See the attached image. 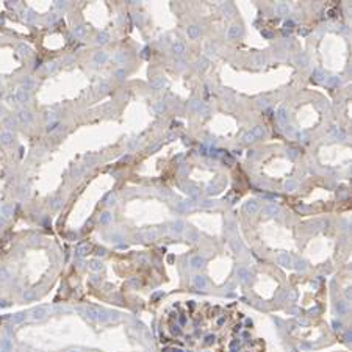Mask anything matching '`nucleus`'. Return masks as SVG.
Returning a JSON list of instances; mask_svg holds the SVG:
<instances>
[{
  "mask_svg": "<svg viewBox=\"0 0 352 352\" xmlns=\"http://www.w3.org/2000/svg\"><path fill=\"white\" fill-rule=\"evenodd\" d=\"M265 135V128L261 127V125H257V127H254L250 131H247V133L243 136V142H252V141H255V139H258V138H261V136Z\"/></svg>",
  "mask_w": 352,
  "mask_h": 352,
  "instance_id": "f257e3e1",
  "label": "nucleus"
},
{
  "mask_svg": "<svg viewBox=\"0 0 352 352\" xmlns=\"http://www.w3.org/2000/svg\"><path fill=\"white\" fill-rule=\"evenodd\" d=\"M49 307H38V308H35L31 311V319H42V318H46L49 315Z\"/></svg>",
  "mask_w": 352,
  "mask_h": 352,
  "instance_id": "f03ea898",
  "label": "nucleus"
},
{
  "mask_svg": "<svg viewBox=\"0 0 352 352\" xmlns=\"http://www.w3.org/2000/svg\"><path fill=\"white\" fill-rule=\"evenodd\" d=\"M244 210L249 213V214H255L258 210H260V203H258V200L252 199V200H247L244 203Z\"/></svg>",
  "mask_w": 352,
  "mask_h": 352,
  "instance_id": "7ed1b4c3",
  "label": "nucleus"
},
{
  "mask_svg": "<svg viewBox=\"0 0 352 352\" xmlns=\"http://www.w3.org/2000/svg\"><path fill=\"white\" fill-rule=\"evenodd\" d=\"M274 11H276V14H277V16H287V14H290L291 8H290V5H288V3H285V2H279V3H276V8H274Z\"/></svg>",
  "mask_w": 352,
  "mask_h": 352,
  "instance_id": "20e7f679",
  "label": "nucleus"
},
{
  "mask_svg": "<svg viewBox=\"0 0 352 352\" xmlns=\"http://www.w3.org/2000/svg\"><path fill=\"white\" fill-rule=\"evenodd\" d=\"M16 100L17 102H20V103H27V102H30V92L28 91H25L24 88H19L17 91H16Z\"/></svg>",
  "mask_w": 352,
  "mask_h": 352,
  "instance_id": "39448f33",
  "label": "nucleus"
},
{
  "mask_svg": "<svg viewBox=\"0 0 352 352\" xmlns=\"http://www.w3.org/2000/svg\"><path fill=\"white\" fill-rule=\"evenodd\" d=\"M241 35H243V28H241L238 24H233L229 28V33H227V36L230 38V39H236V38H240Z\"/></svg>",
  "mask_w": 352,
  "mask_h": 352,
  "instance_id": "423d86ee",
  "label": "nucleus"
},
{
  "mask_svg": "<svg viewBox=\"0 0 352 352\" xmlns=\"http://www.w3.org/2000/svg\"><path fill=\"white\" fill-rule=\"evenodd\" d=\"M17 119L20 120V122H24V124H30L33 120V114L28 111V110H20L19 114H17Z\"/></svg>",
  "mask_w": 352,
  "mask_h": 352,
  "instance_id": "0eeeda50",
  "label": "nucleus"
},
{
  "mask_svg": "<svg viewBox=\"0 0 352 352\" xmlns=\"http://www.w3.org/2000/svg\"><path fill=\"white\" fill-rule=\"evenodd\" d=\"M186 35H188L189 39H196V38H199V35H200V27H199V25H191V27H188Z\"/></svg>",
  "mask_w": 352,
  "mask_h": 352,
  "instance_id": "6e6552de",
  "label": "nucleus"
},
{
  "mask_svg": "<svg viewBox=\"0 0 352 352\" xmlns=\"http://www.w3.org/2000/svg\"><path fill=\"white\" fill-rule=\"evenodd\" d=\"M172 52H174L175 57H181V55L185 53V44L175 41V42L172 44Z\"/></svg>",
  "mask_w": 352,
  "mask_h": 352,
  "instance_id": "1a4fd4ad",
  "label": "nucleus"
},
{
  "mask_svg": "<svg viewBox=\"0 0 352 352\" xmlns=\"http://www.w3.org/2000/svg\"><path fill=\"white\" fill-rule=\"evenodd\" d=\"M203 263H205V260H203L200 255H196V257H192V258H191L189 265H191L192 269H199V268L203 266Z\"/></svg>",
  "mask_w": 352,
  "mask_h": 352,
  "instance_id": "9d476101",
  "label": "nucleus"
},
{
  "mask_svg": "<svg viewBox=\"0 0 352 352\" xmlns=\"http://www.w3.org/2000/svg\"><path fill=\"white\" fill-rule=\"evenodd\" d=\"M11 141H13V133L11 131H8V130L0 131V142L2 144H9Z\"/></svg>",
  "mask_w": 352,
  "mask_h": 352,
  "instance_id": "9b49d317",
  "label": "nucleus"
},
{
  "mask_svg": "<svg viewBox=\"0 0 352 352\" xmlns=\"http://www.w3.org/2000/svg\"><path fill=\"white\" fill-rule=\"evenodd\" d=\"M107 60H108V55H107V52H97L96 55H94V57H92V61H94V63H97V64H103V63H105L107 61Z\"/></svg>",
  "mask_w": 352,
  "mask_h": 352,
  "instance_id": "f8f14e48",
  "label": "nucleus"
},
{
  "mask_svg": "<svg viewBox=\"0 0 352 352\" xmlns=\"http://www.w3.org/2000/svg\"><path fill=\"white\" fill-rule=\"evenodd\" d=\"M157 235H158L157 230H144V232L139 233V236H141V238H144V240H155Z\"/></svg>",
  "mask_w": 352,
  "mask_h": 352,
  "instance_id": "ddd939ff",
  "label": "nucleus"
},
{
  "mask_svg": "<svg viewBox=\"0 0 352 352\" xmlns=\"http://www.w3.org/2000/svg\"><path fill=\"white\" fill-rule=\"evenodd\" d=\"M279 263L282 266H285V268H290L291 266V257L288 255V254H282L279 257Z\"/></svg>",
  "mask_w": 352,
  "mask_h": 352,
  "instance_id": "4468645a",
  "label": "nucleus"
},
{
  "mask_svg": "<svg viewBox=\"0 0 352 352\" xmlns=\"http://www.w3.org/2000/svg\"><path fill=\"white\" fill-rule=\"evenodd\" d=\"M277 119L280 120V122H287V119H288V111H287V108L285 107H282V108H279V111H277Z\"/></svg>",
  "mask_w": 352,
  "mask_h": 352,
  "instance_id": "2eb2a0df",
  "label": "nucleus"
},
{
  "mask_svg": "<svg viewBox=\"0 0 352 352\" xmlns=\"http://www.w3.org/2000/svg\"><path fill=\"white\" fill-rule=\"evenodd\" d=\"M108 41H110V35L107 31H102V33H99V35H97V39H96L97 44H107Z\"/></svg>",
  "mask_w": 352,
  "mask_h": 352,
  "instance_id": "dca6fc26",
  "label": "nucleus"
},
{
  "mask_svg": "<svg viewBox=\"0 0 352 352\" xmlns=\"http://www.w3.org/2000/svg\"><path fill=\"white\" fill-rule=\"evenodd\" d=\"M74 35H75L77 38H83V36L86 35V27H85V25H77V27H74Z\"/></svg>",
  "mask_w": 352,
  "mask_h": 352,
  "instance_id": "f3484780",
  "label": "nucleus"
},
{
  "mask_svg": "<svg viewBox=\"0 0 352 352\" xmlns=\"http://www.w3.org/2000/svg\"><path fill=\"white\" fill-rule=\"evenodd\" d=\"M13 210H14L13 205H3L2 208H0V213H2L5 218H9L11 214H13Z\"/></svg>",
  "mask_w": 352,
  "mask_h": 352,
  "instance_id": "a211bd4d",
  "label": "nucleus"
},
{
  "mask_svg": "<svg viewBox=\"0 0 352 352\" xmlns=\"http://www.w3.org/2000/svg\"><path fill=\"white\" fill-rule=\"evenodd\" d=\"M194 285L197 288H205L207 287V280H205V277H202V276H196V279H194Z\"/></svg>",
  "mask_w": 352,
  "mask_h": 352,
  "instance_id": "6ab92c4d",
  "label": "nucleus"
},
{
  "mask_svg": "<svg viewBox=\"0 0 352 352\" xmlns=\"http://www.w3.org/2000/svg\"><path fill=\"white\" fill-rule=\"evenodd\" d=\"M25 318H27L25 313H17V315H13V316H11V322H13V324H20L22 321L25 319Z\"/></svg>",
  "mask_w": 352,
  "mask_h": 352,
  "instance_id": "aec40b11",
  "label": "nucleus"
},
{
  "mask_svg": "<svg viewBox=\"0 0 352 352\" xmlns=\"http://www.w3.org/2000/svg\"><path fill=\"white\" fill-rule=\"evenodd\" d=\"M265 211L268 216H274V214H277L279 213V207H276V205H268V207H265Z\"/></svg>",
  "mask_w": 352,
  "mask_h": 352,
  "instance_id": "412c9836",
  "label": "nucleus"
},
{
  "mask_svg": "<svg viewBox=\"0 0 352 352\" xmlns=\"http://www.w3.org/2000/svg\"><path fill=\"white\" fill-rule=\"evenodd\" d=\"M285 188H287V191H294V189H298V181L293 180V179L287 180V183H285Z\"/></svg>",
  "mask_w": 352,
  "mask_h": 352,
  "instance_id": "4be33fe9",
  "label": "nucleus"
},
{
  "mask_svg": "<svg viewBox=\"0 0 352 352\" xmlns=\"http://www.w3.org/2000/svg\"><path fill=\"white\" fill-rule=\"evenodd\" d=\"M60 125H61V124H60V122H58V120H52V122H50V124H47V127H46V130L49 131V133H52V131H55V130H57V128L60 127Z\"/></svg>",
  "mask_w": 352,
  "mask_h": 352,
  "instance_id": "5701e85b",
  "label": "nucleus"
},
{
  "mask_svg": "<svg viewBox=\"0 0 352 352\" xmlns=\"http://www.w3.org/2000/svg\"><path fill=\"white\" fill-rule=\"evenodd\" d=\"M186 236H188L191 241H197V240H199V233H197L196 230H192V229H189L188 232H186Z\"/></svg>",
  "mask_w": 352,
  "mask_h": 352,
  "instance_id": "b1692460",
  "label": "nucleus"
},
{
  "mask_svg": "<svg viewBox=\"0 0 352 352\" xmlns=\"http://www.w3.org/2000/svg\"><path fill=\"white\" fill-rule=\"evenodd\" d=\"M238 277L243 280V282H246L247 280V277H249V272H247V269H244V268H240L238 269Z\"/></svg>",
  "mask_w": 352,
  "mask_h": 352,
  "instance_id": "393cba45",
  "label": "nucleus"
},
{
  "mask_svg": "<svg viewBox=\"0 0 352 352\" xmlns=\"http://www.w3.org/2000/svg\"><path fill=\"white\" fill-rule=\"evenodd\" d=\"M89 268L92 269V271H100V269H102V263L99 260H92L89 263Z\"/></svg>",
  "mask_w": 352,
  "mask_h": 352,
  "instance_id": "a878e982",
  "label": "nucleus"
},
{
  "mask_svg": "<svg viewBox=\"0 0 352 352\" xmlns=\"http://www.w3.org/2000/svg\"><path fill=\"white\" fill-rule=\"evenodd\" d=\"M110 221H111V213L110 211H105L100 216V224H108Z\"/></svg>",
  "mask_w": 352,
  "mask_h": 352,
  "instance_id": "bb28decb",
  "label": "nucleus"
},
{
  "mask_svg": "<svg viewBox=\"0 0 352 352\" xmlns=\"http://www.w3.org/2000/svg\"><path fill=\"white\" fill-rule=\"evenodd\" d=\"M125 58H127L125 52H118L116 55H114V61H118V63H124Z\"/></svg>",
  "mask_w": 352,
  "mask_h": 352,
  "instance_id": "cd10ccee",
  "label": "nucleus"
},
{
  "mask_svg": "<svg viewBox=\"0 0 352 352\" xmlns=\"http://www.w3.org/2000/svg\"><path fill=\"white\" fill-rule=\"evenodd\" d=\"M2 346H3V349L5 351H11V349H13V344H11V340L9 338H3L2 340Z\"/></svg>",
  "mask_w": 352,
  "mask_h": 352,
  "instance_id": "c85d7f7f",
  "label": "nucleus"
},
{
  "mask_svg": "<svg viewBox=\"0 0 352 352\" xmlns=\"http://www.w3.org/2000/svg\"><path fill=\"white\" fill-rule=\"evenodd\" d=\"M19 50H20V55H25V57H28V55L31 53L30 47L25 46V44H20V46H19Z\"/></svg>",
  "mask_w": 352,
  "mask_h": 352,
  "instance_id": "c756f323",
  "label": "nucleus"
},
{
  "mask_svg": "<svg viewBox=\"0 0 352 352\" xmlns=\"http://www.w3.org/2000/svg\"><path fill=\"white\" fill-rule=\"evenodd\" d=\"M346 310H348V307H346V302H338V304H337V311L340 313V315H344Z\"/></svg>",
  "mask_w": 352,
  "mask_h": 352,
  "instance_id": "7c9ffc66",
  "label": "nucleus"
},
{
  "mask_svg": "<svg viewBox=\"0 0 352 352\" xmlns=\"http://www.w3.org/2000/svg\"><path fill=\"white\" fill-rule=\"evenodd\" d=\"M172 230H174L175 233H180L181 230H183V222H181V221L174 222V224H172Z\"/></svg>",
  "mask_w": 352,
  "mask_h": 352,
  "instance_id": "2f4dec72",
  "label": "nucleus"
},
{
  "mask_svg": "<svg viewBox=\"0 0 352 352\" xmlns=\"http://www.w3.org/2000/svg\"><path fill=\"white\" fill-rule=\"evenodd\" d=\"M0 280H2V282H8L9 280V272L7 269H0Z\"/></svg>",
  "mask_w": 352,
  "mask_h": 352,
  "instance_id": "473e14b6",
  "label": "nucleus"
},
{
  "mask_svg": "<svg viewBox=\"0 0 352 352\" xmlns=\"http://www.w3.org/2000/svg\"><path fill=\"white\" fill-rule=\"evenodd\" d=\"M33 85H35V83H33L31 78H25V80H24V89H25V91H30L31 88H33Z\"/></svg>",
  "mask_w": 352,
  "mask_h": 352,
  "instance_id": "72a5a7b5",
  "label": "nucleus"
},
{
  "mask_svg": "<svg viewBox=\"0 0 352 352\" xmlns=\"http://www.w3.org/2000/svg\"><path fill=\"white\" fill-rule=\"evenodd\" d=\"M5 125H7V127H16V119L13 116H8L5 119Z\"/></svg>",
  "mask_w": 352,
  "mask_h": 352,
  "instance_id": "f704fd0d",
  "label": "nucleus"
},
{
  "mask_svg": "<svg viewBox=\"0 0 352 352\" xmlns=\"http://www.w3.org/2000/svg\"><path fill=\"white\" fill-rule=\"evenodd\" d=\"M152 85L155 86V88H163V86H164V80H163V77H158L157 80H153V81H152Z\"/></svg>",
  "mask_w": 352,
  "mask_h": 352,
  "instance_id": "c9c22d12",
  "label": "nucleus"
},
{
  "mask_svg": "<svg viewBox=\"0 0 352 352\" xmlns=\"http://www.w3.org/2000/svg\"><path fill=\"white\" fill-rule=\"evenodd\" d=\"M88 250H89V247H88V246H80L78 249H77V255H78V257H83Z\"/></svg>",
  "mask_w": 352,
  "mask_h": 352,
  "instance_id": "e433bc0d",
  "label": "nucleus"
},
{
  "mask_svg": "<svg viewBox=\"0 0 352 352\" xmlns=\"http://www.w3.org/2000/svg\"><path fill=\"white\" fill-rule=\"evenodd\" d=\"M327 83H329V85H338V83H340V78H338L337 75H332V77H329V78H327Z\"/></svg>",
  "mask_w": 352,
  "mask_h": 352,
  "instance_id": "4c0bfd02",
  "label": "nucleus"
},
{
  "mask_svg": "<svg viewBox=\"0 0 352 352\" xmlns=\"http://www.w3.org/2000/svg\"><path fill=\"white\" fill-rule=\"evenodd\" d=\"M46 69H47V72H52V70H55V69H57V61H50V63H47Z\"/></svg>",
  "mask_w": 352,
  "mask_h": 352,
  "instance_id": "58836bf2",
  "label": "nucleus"
},
{
  "mask_svg": "<svg viewBox=\"0 0 352 352\" xmlns=\"http://www.w3.org/2000/svg\"><path fill=\"white\" fill-rule=\"evenodd\" d=\"M35 17H36V14H35V11H33V9H28V11H27L25 20H33Z\"/></svg>",
  "mask_w": 352,
  "mask_h": 352,
  "instance_id": "ea45409f",
  "label": "nucleus"
},
{
  "mask_svg": "<svg viewBox=\"0 0 352 352\" xmlns=\"http://www.w3.org/2000/svg\"><path fill=\"white\" fill-rule=\"evenodd\" d=\"M189 108H191V110H199V111H200V102H199V100H192L191 105H189Z\"/></svg>",
  "mask_w": 352,
  "mask_h": 352,
  "instance_id": "a19ab883",
  "label": "nucleus"
},
{
  "mask_svg": "<svg viewBox=\"0 0 352 352\" xmlns=\"http://www.w3.org/2000/svg\"><path fill=\"white\" fill-rule=\"evenodd\" d=\"M61 199H55V200H52V208H53V210H57V208H60V207H61Z\"/></svg>",
  "mask_w": 352,
  "mask_h": 352,
  "instance_id": "79ce46f5",
  "label": "nucleus"
},
{
  "mask_svg": "<svg viewBox=\"0 0 352 352\" xmlns=\"http://www.w3.org/2000/svg\"><path fill=\"white\" fill-rule=\"evenodd\" d=\"M313 77H315V80H316V81H321L324 75H322V72H321V70L318 69V70H315V74H313Z\"/></svg>",
  "mask_w": 352,
  "mask_h": 352,
  "instance_id": "37998d69",
  "label": "nucleus"
},
{
  "mask_svg": "<svg viewBox=\"0 0 352 352\" xmlns=\"http://www.w3.org/2000/svg\"><path fill=\"white\" fill-rule=\"evenodd\" d=\"M285 133H287V135H294V128L291 127V125H287V127H285Z\"/></svg>",
  "mask_w": 352,
  "mask_h": 352,
  "instance_id": "c03bdc74",
  "label": "nucleus"
},
{
  "mask_svg": "<svg viewBox=\"0 0 352 352\" xmlns=\"http://www.w3.org/2000/svg\"><path fill=\"white\" fill-rule=\"evenodd\" d=\"M293 25H294V22L293 20H287V22H285V28H288V30H291V28H293Z\"/></svg>",
  "mask_w": 352,
  "mask_h": 352,
  "instance_id": "a18cd8bd",
  "label": "nucleus"
},
{
  "mask_svg": "<svg viewBox=\"0 0 352 352\" xmlns=\"http://www.w3.org/2000/svg\"><path fill=\"white\" fill-rule=\"evenodd\" d=\"M269 105V102L268 100H258V107H263V108H266Z\"/></svg>",
  "mask_w": 352,
  "mask_h": 352,
  "instance_id": "49530a36",
  "label": "nucleus"
},
{
  "mask_svg": "<svg viewBox=\"0 0 352 352\" xmlns=\"http://www.w3.org/2000/svg\"><path fill=\"white\" fill-rule=\"evenodd\" d=\"M124 75H125V70H118V72H116L118 78H124Z\"/></svg>",
  "mask_w": 352,
  "mask_h": 352,
  "instance_id": "de8ad7c7",
  "label": "nucleus"
},
{
  "mask_svg": "<svg viewBox=\"0 0 352 352\" xmlns=\"http://www.w3.org/2000/svg\"><path fill=\"white\" fill-rule=\"evenodd\" d=\"M290 152V157L291 158H296V155H298V150H296V149H291V150H288Z\"/></svg>",
  "mask_w": 352,
  "mask_h": 352,
  "instance_id": "09e8293b",
  "label": "nucleus"
},
{
  "mask_svg": "<svg viewBox=\"0 0 352 352\" xmlns=\"http://www.w3.org/2000/svg\"><path fill=\"white\" fill-rule=\"evenodd\" d=\"M24 298H25V299H31V298H33V291H27V293L24 294Z\"/></svg>",
  "mask_w": 352,
  "mask_h": 352,
  "instance_id": "8fccbe9b",
  "label": "nucleus"
},
{
  "mask_svg": "<svg viewBox=\"0 0 352 352\" xmlns=\"http://www.w3.org/2000/svg\"><path fill=\"white\" fill-rule=\"evenodd\" d=\"M100 91H102V92L108 91V83H102V86H100Z\"/></svg>",
  "mask_w": 352,
  "mask_h": 352,
  "instance_id": "3c124183",
  "label": "nucleus"
},
{
  "mask_svg": "<svg viewBox=\"0 0 352 352\" xmlns=\"http://www.w3.org/2000/svg\"><path fill=\"white\" fill-rule=\"evenodd\" d=\"M57 7H58V8H66V7H67V3H61V2H58V3H57Z\"/></svg>",
  "mask_w": 352,
  "mask_h": 352,
  "instance_id": "603ef678",
  "label": "nucleus"
},
{
  "mask_svg": "<svg viewBox=\"0 0 352 352\" xmlns=\"http://www.w3.org/2000/svg\"><path fill=\"white\" fill-rule=\"evenodd\" d=\"M2 114H3V108L0 107V116H2Z\"/></svg>",
  "mask_w": 352,
  "mask_h": 352,
  "instance_id": "864d4df0",
  "label": "nucleus"
},
{
  "mask_svg": "<svg viewBox=\"0 0 352 352\" xmlns=\"http://www.w3.org/2000/svg\"><path fill=\"white\" fill-rule=\"evenodd\" d=\"M0 352H8V351H5V349H2V351H0Z\"/></svg>",
  "mask_w": 352,
  "mask_h": 352,
  "instance_id": "5fc2aeb1",
  "label": "nucleus"
},
{
  "mask_svg": "<svg viewBox=\"0 0 352 352\" xmlns=\"http://www.w3.org/2000/svg\"><path fill=\"white\" fill-rule=\"evenodd\" d=\"M0 86H2V85H0Z\"/></svg>",
  "mask_w": 352,
  "mask_h": 352,
  "instance_id": "6e6d98bb",
  "label": "nucleus"
}]
</instances>
